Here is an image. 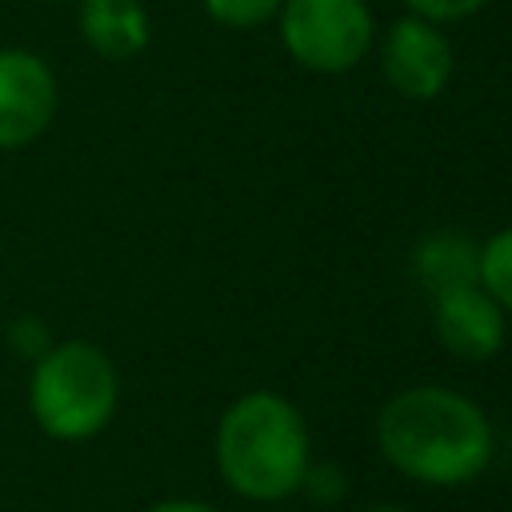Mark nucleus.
<instances>
[{"label":"nucleus","mask_w":512,"mask_h":512,"mask_svg":"<svg viewBox=\"0 0 512 512\" xmlns=\"http://www.w3.org/2000/svg\"><path fill=\"white\" fill-rule=\"evenodd\" d=\"M376 448L400 476L428 488H456L492 464L496 436L472 396L444 384H412L384 400Z\"/></svg>","instance_id":"f257e3e1"},{"label":"nucleus","mask_w":512,"mask_h":512,"mask_svg":"<svg viewBox=\"0 0 512 512\" xmlns=\"http://www.w3.org/2000/svg\"><path fill=\"white\" fill-rule=\"evenodd\" d=\"M212 456L220 480L252 504H280L300 492L312 464L304 412L272 388L240 392L216 420Z\"/></svg>","instance_id":"f03ea898"},{"label":"nucleus","mask_w":512,"mask_h":512,"mask_svg":"<svg viewBox=\"0 0 512 512\" xmlns=\"http://www.w3.org/2000/svg\"><path fill=\"white\" fill-rule=\"evenodd\" d=\"M120 408L116 360L80 336L52 340L28 372V412L48 440L84 444L100 436Z\"/></svg>","instance_id":"7ed1b4c3"},{"label":"nucleus","mask_w":512,"mask_h":512,"mask_svg":"<svg viewBox=\"0 0 512 512\" xmlns=\"http://www.w3.org/2000/svg\"><path fill=\"white\" fill-rule=\"evenodd\" d=\"M284 52L320 76L352 72L376 44V16L368 0H284L276 12Z\"/></svg>","instance_id":"20e7f679"},{"label":"nucleus","mask_w":512,"mask_h":512,"mask_svg":"<svg viewBox=\"0 0 512 512\" xmlns=\"http://www.w3.org/2000/svg\"><path fill=\"white\" fill-rule=\"evenodd\" d=\"M60 112V76L36 48L0 44V152L36 144Z\"/></svg>","instance_id":"39448f33"},{"label":"nucleus","mask_w":512,"mask_h":512,"mask_svg":"<svg viewBox=\"0 0 512 512\" xmlns=\"http://www.w3.org/2000/svg\"><path fill=\"white\" fill-rule=\"evenodd\" d=\"M456 68V48L448 32L420 16H400L380 40V72L388 88L404 100H436Z\"/></svg>","instance_id":"423d86ee"},{"label":"nucleus","mask_w":512,"mask_h":512,"mask_svg":"<svg viewBox=\"0 0 512 512\" xmlns=\"http://www.w3.org/2000/svg\"><path fill=\"white\" fill-rule=\"evenodd\" d=\"M432 300V332L456 360H492L508 340V312L476 284H452L428 296Z\"/></svg>","instance_id":"0eeeda50"},{"label":"nucleus","mask_w":512,"mask_h":512,"mask_svg":"<svg viewBox=\"0 0 512 512\" xmlns=\"http://www.w3.org/2000/svg\"><path fill=\"white\" fill-rule=\"evenodd\" d=\"M76 32L100 60H136L152 40V16L144 0H80Z\"/></svg>","instance_id":"6e6552de"},{"label":"nucleus","mask_w":512,"mask_h":512,"mask_svg":"<svg viewBox=\"0 0 512 512\" xmlns=\"http://www.w3.org/2000/svg\"><path fill=\"white\" fill-rule=\"evenodd\" d=\"M476 260H480V244L456 228H436L420 236L412 248V272L428 296L440 288L476 280Z\"/></svg>","instance_id":"1a4fd4ad"},{"label":"nucleus","mask_w":512,"mask_h":512,"mask_svg":"<svg viewBox=\"0 0 512 512\" xmlns=\"http://www.w3.org/2000/svg\"><path fill=\"white\" fill-rule=\"evenodd\" d=\"M476 284L512 316V224L492 232L480 244V260H476Z\"/></svg>","instance_id":"9d476101"},{"label":"nucleus","mask_w":512,"mask_h":512,"mask_svg":"<svg viewBox=\"0 0 512 512\" xmlns=\"http://www.w3.org/2000/svg\"><path fill=\"white\" fill-rule=\"evenodd\" d=\"M280 4L284 0H200L204 16L220 28H232V32H248V28L276 20Z\"/></svg>","instance_id":"9b49d317"},{"label":"nucleus","mask_w":512,"mask_h":512,"mask_svg":"<svg viewBox=\"0 0 512 512\" xmlns=\"http://www.w3.org/2000/svg\"><path fill=\"white\" fill-rule=\"evenodd\" d=\"M408 8V16H420V20H432V24H456V20H468L476 16L488 0H400Z\"/></svg>","instance_id":"f8f14e48"},{"label":"nucleus","mask_w":512,"mask_h":512,"mask_svg":"<svg viewBox=\"0 0 512 512\" xmlns=\"http://www.w3.org/2000/svg\"><path fill=\"white\" fill-rule=\"evenodd\" d=\"M8 344H12L20 356L36 360V356L52 344V336H48V328H44L36 316H16V320L8 324Z\"/></svg>","instance_id":"ddd939ff"},{"label":"nucleus","mask_w":512,"mask_h":512,"mask_svg":"<svg viewBox=\"0 0 512 512\" xmlns=\"http://www.w3.org/2000/svg\"><path fill=\"white\" fill-rule=\"evenodd\" d=\"M300 488H308L312 492V500H340V492H344V476H340V468L336 464H308V472H304V484Z\"/></svg>","instance_id":"4468645a"},{"label":"nucleus","mask_w":512,"mask_h":512,"mask_svg":"<svg viewBox=\"0 0 512 512\" xmlns=\"http://www.w3.org/2000/svg\"><path fill=\"white\" fill-rule=\"evenodd\" d=\"M144 512H220V508H212V504H204V500H188V496H168V500L148 504Z\"/></svg>","instance_id":"2eb2a0df"},{"label":"nucleus","mask_w":512,"mask_h":512,"mask_svg":"<svg viewBox=\"0 0 512 512\" xmlns=\"http://www.w3.org/2000/svg\"><path fill=\"white\" fill-rule=\"evenodd\" d=\"M364 512H408V508H364Z\"/></svg>","instance_id":"dca6fc26"},{"label":"nucleus","mask_w":512,"mask_h":512,"mask_svg":"<svg viewBox=\"0 0 512 512\" xmlns=\"http://www.w3.org/2000/svg\"><path fill=\"white\" fill-rule=\"evenodd\" d=\"M40 4H80V0H40Z\"/></svg>","instance_id":"f3484780"}]
</instances>
